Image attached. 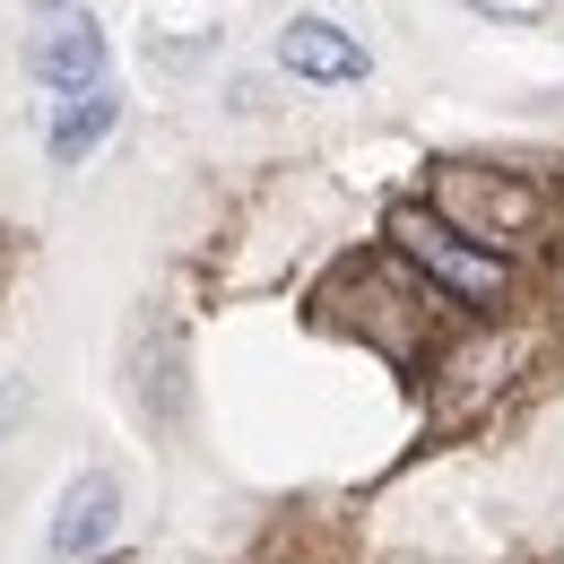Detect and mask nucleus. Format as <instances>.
<instances>
[{
  "instance_id": "nucleus-1",
  "label": "nucleus",
  "mask_w": 564,
  "mask_h": 564,
  "mask_svg": "<svg viewBox=\"0 0 564 564\" xmlns=\"http://www.w3.org/2000/svg\"><path fill=\"white\" fill-rule=\"evenodd\" d=\"M434 217H452L478 252H512V243H530V226H539V183H521V174H503V165H434Z\"/></svg>"
},
{
  "instance_id": "nucleus-2",
  "label": "nucleus",
  "mask_w": 564,
  "mask_h": 564,
  "mask_svg": "<svg viewBox=\"0 0 564 564\" xmlns=\"http://www.w3.org/2000/svg\"><path fill=\"white\" fill-rule=\"evenodd\" d=\"M391 243H400V252L425 270V286H434V295H460V304H503V286H512V270H503L495 252H478L452 217H434V200H400V209H391Z\"/></svg>"
},
{
  "instance_id": "nucleus-3",
  "label": "nucleus",
  "mask_w": 564,
  "mask_h": 564,
  "mask_svg": "<svg viewBox=\"0 0 564 564\" xmlns=\"http://www.w3.org/2000/svg\"><path fill=\"white\" fill-rule=\"evenodd\" d=\"M26 70L44 78L53 96H96V87H113V53H105V26L96 18H62L53 35H35V53H26Z\"/></svg>"
},
{
  "instance_id": "nucleus-4",
  "label": "nucleus",
  "mask_w": 564,
  "mask_h": 564,
  "mask_svg": "<svg viewBox=\"0 0 564 564\" xmlns=\"http://www.w3.org/2000/svg\"><path fill=\"white\" fill-rule=\"evenodd\" d=\"M113 512H122V487H113V469H78L70 487H62V503H53V564H78L96 556L105 539H113Z\"/></svg>"
},
{
  "instance_id": "nucleus-5",
  "label": "nucleus",
  "mask_w": 564,
  "mask_h": 564,
  "mask_svg": "<svg viewBox=\"0 0 564 564\" xmlns=\"http://www.w3.org/2000/svg\"><path fill=\"white\" fill-rule=\"evenodd\" d=\"M279 62L295 78H313V87H356V78L373 70V53L356 44L348 26H330V18H295V26H279Z\"/></svg>"
},
{
  "instance_id": "nucleus-6",
  "label": "nucleus",
  "mask_w": 564,
  "mask_h": 564,
  "mask_svg": "<svg viewBox=\"0 0 564 564\" xmlns=\"http://www.w3.org/2000/svg\"><path fill=\"white\" fill-rule=\"evenodd\" d=\"M113 122H122V96H113V87H96V96H62V113H53V131H44L53 165H78L87 148H105V140H113Z\"/></svg>"
},
{
  "instance_id": "nucleus-7",
  "label": "nucleus",
  "mask_w": 564,
  "mask_h": 564,
  "mask_svg": "<svg viewBox=\"0 0 564 564\" xmlns=\"http://www.w3.org/2000/svg\"><path fill=\"white\" fill-rule=\"evenodd\" d=\"M469 9H478V18H495V26H521V18H539L547 0H469Z\"/></svg>"
},
{
  "instance_id": "nucleus-8",
  "label": "nucleus",
  "mask_w": 564,
  "mask_h": 564,
  "mask_svg": "<svg viewBox=\"0 0 564 564\" xmlns=\"http://www.w3.org/2000/svg\"><path fill=\"white\" fill-rule=\"evenodd\" d=\"M26 9H62V0H26Z\"/></svg>"
}]
</instances>
